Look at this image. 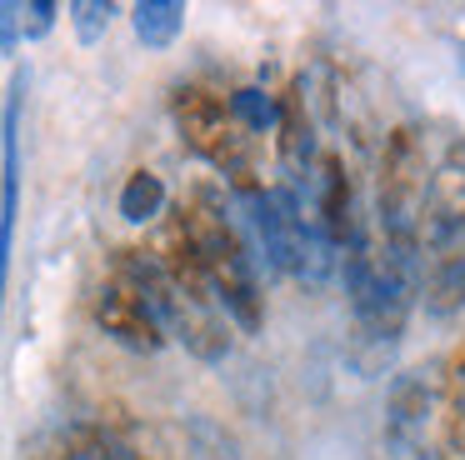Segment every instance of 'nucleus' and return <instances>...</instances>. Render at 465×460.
Listing matches in <instances>:
<instances>
[{
	"label": "nucleus",
	"instance_id": "nucleus-1",
	"mask_svg": "<svg viewBox=\"0 0 465 460\" xmlns=\"http://www.w3.org/2000/svg\"><path fill=\"white\" fill-rule=\"evenodd\" d=\"M175 125H181L185 145L211 160L245 200L261 195L255 170H251V145H245V135L235 130V115L225 110L221 95H211L205 85H181L175 90Z\"/></svg>",
	"mask_w": 465,
	"mask_h": 460
},
{
	"label": "nucleus",
	"instance_id": "nucleus-2",
	"mask_svg": "<svg viewBox=\"0 0 465 460\" xmlns=\"http://www.w3.org/2000/svg\"><path fill=\"white\" fill-rule=\"evenodd\" d=\"M95 320H101L105 335L131 345V350H161V340H165L161 315H155L131 285H121V280H111V285L95 295Z\"/></svg>",
	"mask_w": 465,
	"mask_h": 460
},
{
	"label": "nucleus",
	"instance_id": "nucleus-3",
	"mask_svg": "<svg viewBox=\"0 0 465 460\" xmlns=\"http://www.w3.org/2000/svg\"><path fill=\"white\" fill-rule=\"evenodd\" d=\"M425 420H430V385L420 370H405L391 380V395H385V440L405 455L425 435Z\"/></svg>",
	"mask_w": 465,
	"mask_h": 460
},
{
	"label": "nucleus",
	"instance_id": "nucleus-4",
	"mask_svg": "<svg viewBox=\"0 0 465 460\" xmlns=\"http://www.w3.org/2000/svg\"><path fill=\"white\" fill-rule=\"evenodd\" d=\"M211 280H215V300L225 305V315L235 320L241 330H261L265 325V305H261V290H255V275H251V260L241 255H225L211 265Z\"/></svg>",
	"mask_w": 465,
	"mask_h": 460
},
{
	"label": "nucleus",
	"instance_id": "nucleus-5",
	"mask_svg": "<svg viewBox=\"0 0 465 460\" xmlns=\"http://www.w3.org/2000/svg\"><path fill=\"white\" fill-rule=\"evenodd\" d=\"M321 230L345 250L361 245V230H355V205H351V180H345L341 155H321Z\"/></svg>",
	"mask_w": 465,
	"mask_h": 460
},
{
	"label": "nucleus",
	"instance_id": "nucleus-6",
	"mask_svg": "<svg viewBox=\"0 0 465 460\" xmlns=\"http://www.w3.org/2000/svg\"><path fill=\"white\" fill-rule=\"evenodd\" d=\"M465 305V255H440L430 260V275H425V310L430 315H450Z\"/></svg>",
	"mask_w": 465,
	"mask_h": 460
},
{
	"label": "nucleus",
	"instance_id": "nucleus-7",
	"mask_svg": "<svg viewBox=\"0 0 465 460\" xmlns=\"http://www.w3.org/2000/svg\"><path fill=\"white\" fill-rule=\"evenodd\" d=\"M281 160L291 170H305L311 165V150H315V135H311V115H305V105H301V95H281Z\"/></svg>",
	"mask_w": 465,
	"mask_h": 460
},
{
	"label": "nucleus",
	"instance_id": "nucleus-8",
	"mask_svg": "<svg viewBox=\"0 0 465 460\" xmlns=\"http://www.w3.org/2000/svg\"><path fill=\"white\" fill-rule=\"evenodd\" d=\"M181 20H185L181 0H141V5H135V35L151 50H165L181 35Z\"/></svg>",
	"mask_w": 465,
	"mask_h": 460
},
{
	"label": "nucleus",
	"instance_id": "nucleus-9",
	"mask_svg": "<svg viewBox=\"0 0 465 460\" xmlns=\"http://www.w3.org/2000/svg\"><path fill=\"white\" fill-rule=\"evenodd\" d=\"M165 205V185L161 175H151V170H135L131 180H125L121 190V215L131 220V225H145V220H155Z\"/></svg>",
	"mask_w": 465,
	"mask_h": 460
},
{
	"label": "nucleus",
	"instance_id": "nucleus-10",
	"mask_svg": "<svg viewBox=\"0 0 465 460\" xmlns=\"http://www.w3.org/2000/svg\"><path fill=\"white\" fill-rule=\"evenodd\" d=\"M185 440H191L195 460H241V445H235L231 435H225L221 420L211 415H191L185 420Z\"/></svg>",
	"mask_w": 465,
	"mask_h": 460
},
{
	"label": "nucleus",
	"instance_id": "nucleus-11",
	"mask_svg": "<svg viewBox=\"0 0 465 460\" xmlns=\"http://www.w3.org/2000/svg\"><path fill=\"white\" fill-rule=\"evenodd\" d=\"M231 115H235V120H245L251 130H271V125H281V105H275V100L265 95V90H251V85L231 95Z\"/></svg>",
	"mask_w": 465,
	"mask_h": 460
},
{
	"label": "nucleus",
	"instance_id": "nucleus-12",
	"mask_svg": "<svg viewBox=\"0 0 465 460\" xmlns=\"http://www.w3.org/2000/svg\"><path fill=\"white\" fill-rule=\"evenodd\" d=\"M111 15H115V5H95V0L71 5V20H75V30H81V40H95L105 25H111Z\"/></svg>",
	"mask_w": 465,
	"mask_h": 460
},
{
	"label": "nucleus",
	"instance_id": "nucleus-13",
	"mask_svg": "<svg viewBox=\"0 0 465 460\" xmlns=\"http://www.w3.org/2000/svg\"><path fill=\"white\" fill-rule=\"evenodd\" d=\"M445 390H450V395H465V345L450 355V370H445Z\"/></svg>",
	"mask_w": 465,
	"mask_h": 460
}]
</instances>
